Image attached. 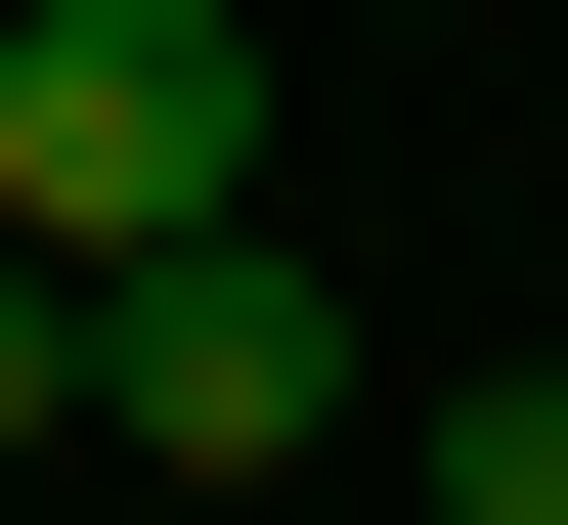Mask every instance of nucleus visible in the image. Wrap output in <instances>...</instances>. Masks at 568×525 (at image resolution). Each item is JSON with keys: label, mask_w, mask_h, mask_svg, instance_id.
I'll return each instance as SVG.
<instances>
[{"label": "nucleus", "mask_w": 568, "mask_h": 525, "mask_svg": "<svg viewBox=\"0 0 568 525\" xmlns=\"http://www.w3.org/2000/svg\"><path fill=\"white\" fill-rule=\"evenodd\" d=\"M263 220V0H44L0 44V263H219Z\"/></svg>", "instance_id": "nucleus-1"}, {"label": "nucleus", "mask_w": 568, "mask_h": 525, "mask_svg": "<svg viewBox=\"0 0 568 525\" xmlns=\"http://www.w3.org/2000/svg\"><path fill=\"white\" fill-rule=\"evenodd\" d=\"M351 263H306V220H219V263H88V438H132V482H306V438H351Z\"/></svg>", "instance_id": "nucleus-2"}, {"label": "nucleus", "mask_w": 568, "mask_h": 525, "mask_svg": "<svg viewBox=\"0 0 568 525\" xmlns=\"http://www.w3.org/2000/svg\"><path fill=\"white\" fill-rule=\"evenodd\" d=\"M437 525H568V351H481V394H437Z\"/></svg>", "instance_id": "nucleus-3"}, {"label": "nucleus", "mask_w": 568, "mask_h": 525, "mask_svg": "<svg viewBox=\"0 0 568 525\" xmlns=\"http://www.w3.org/2000/svg\"><path fill=\"white\" fill-rule=\"evenodd\" d=\"M0 438H88V263H0Z\"/></svg>", "instance_id": "nucleus-4"}, {"label": "nucleus", "mask_w": 568, "mask_h": 525, "mask_svg": "<svg viewBox=\"0 0 568 525\" xmlns=\"http://www.w3.org/2000/svg\"><path fill=\"white\" fill-rule=\"evenodd\" d=\"M0 44H44V0H0Z\"/></svg>", "instance_id": "nucleus-5"}]
</instances>
